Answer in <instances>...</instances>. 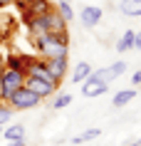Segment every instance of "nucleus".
<instances>
[{
  "mask_svg": "<svg viewBox=\"0 0 141 146\" xmlns=\"http://www.w3.org/2000/svg\"><path fill=\"white\" fill-rule=\"evenodd\" d=\"M119 13L126 17H141V0H121Z\"/></svg>",
  "mask_w": 141,
  "mask_h": 146,
  "instance_id": "obj_12",
  "label": "nucleus"
},
{
  "mask_svg": "<svg viewBox=\"0 0 141 146\" xmlns=\"http://www.w3.org/2000/svg\"><path fill=\"white\" fill-rule=\"evenodd\" d=\"M3 139H5V141L25 139V126H23V124H10L8 129H3Z\"/></svg>",
  "mask_w": 141,
  "mask_h": 146,
  "instance_id": "obj_15",
  "label": "nucleus"
},
{
  "mask_svg": "<svg viewBox=\"0 0 141 146\" xmlns=\"http://www.w3.org/2000/svg\"><path fill=\"white\" fill-rule=\"evenodd\" d=\"M126 146H141V139H136V141H129Z\"/></svg>",
  "mask_w": 141,
  "mask_h": 146,
  "instance_id": "obj_27",
  "label": "nucleus"
},
{
  "mask_svg": "<svg viewBox=\"0 0 141 146\" xmlns=\"http://www.w3.org/2000/svg\"><path fill=\"white\" fill-rule=\"evenodd\" d=\"M15 0H0V10H5V8H10Z\"/></svg>",
  "mask_w": 141,
  "mask_h": 146,
  "instance_id": "obj_25",
  "label": "nucleus"
},
{
  "mask_svg": "<svg viewBox=\"0 0 141 146\" xmlns=\"http://www.w3.org/2000/svg\"><path fill=\"white\" fill-rule=\"evenodd\" d=\"M136 99V89H121V92H117L114 94V99H111V104L117 109H121V107H126L129 102H134Z\"/></svg>",
  "mask_w": 141,
  "mask_h": 146,
  "instance_id": "obj_13",
  "label": "nucleus"
},
{
  "mask_svg": "<svg viewBox=\"0 0 141 146\" xmlns=\"http://www.w3.org/2000/svg\"><path fill=\"white\" fill-rule=\"evenodd\" d=\"M37 54L42 60L50 57H67L70 54V32H45L40 37H30Z\"/></svg>",
  "mask_w": 141,
  "mask_h": 146,
  "instance_id": "obj_1",
  "label": "nucleus"
},
{
  "mask_svg": "<svg viewBox=\"0 0 141 146\" xmlns=\"http://www.w3.org/2000/svg\"><path fill=\"white\" fill-rule=\"evenodd\" d=\"M45 25H47V32H67V20L55 8L45 15Z\"/></svg>",
  "mask_w": 141,
  "mask_h": 146,
  "instance_id": "obj_10",
  "label": "nucleus"
},
{
  "mask_svg": "<svg viewBox=\"0 0 141 146\" xmlns=\"http://www.w3.org/2000/svg\"><path fill=\"white\" fill-rule=\"evenodd\" d=\"M107 89H109V84L102 82L97 74H89V77L82 82V94H84V97H99V94H104Z\"/></svg>",
  "mask_w": 141,
  "mask_h": 146,
  "instance_id": "obj_7",
  "label": "nucleus"
},
{
  "mask_svg": "<svg viewBox=\"0 0 141 146\" xmlns=\"http://www.w3.org/2000/svg\"><path fill=\"white\" fill-rule=\"evenodd\" d=\"M42 102V97H37L35 92H30L27 87H20L17 92H13L10 94V99L5 102L13 111H25V109H35Z\"/></svg>",
  "mask_w": 141,
  "mask_h": 146,
  "instance_id": "obj_3",
  "label": "nucleus"
},
{
  "mask_svg": "<svg viewBox=\"0 0 141 146\" xmlns=\"http://www.w3.org/2000/svg\"><path fill=\"white\" fill-rule=\"evenodd\" d=\"M126 72V62L124 60H119V62H114V64H109V67H104V69H92V74H97V77L102 79V82H114L117 77H121Z\"/></svg>",
  "mask_w": 141,
  "mask_h": 146,
  "instance_id": "obj_5",
  "label": "nucleus"
},
{
  "mask_svg": "<svg viewBox=\"0 0 141 146\" xmlns=\"http://www.w3.org/2000/svg\"><path fill=\"white\" fill-rule=\"evenodd\" d=\"M45 67L57 84H62L64 74H67V57H50V60H45Z\"/></svg>",
  "mask_w": 141,
  "mask_h": 146,
  "instance_id": "obj_6",
  "label": "nucleus"
},
{
  "mask_svg": "<svg viewBox=\"0 0 141 146\" xmlns=\"http://www.w3.org/2000/svg\"><path fill=\"white\" fill-rule=\"evenodd\" d=\"M0 136H3V126H0Z\"/></svg>",
  "mask_w": 141,
  "mask_h": 146,
  "instance_id": "obj_28",
  "label": "nucleus"
},
{
  "mask_svg": "<svg viewBox=\"0 0 141 146\" xmlns=\"http://www.w3.org/2000/svg\"><path fill=\"white\" fill-rule=\"evenodd\" d=\"M134 35H136V30H126L124 35H121V40L117 42L119 52H129V50H134Z\"/></svg>",
  "mask_w": 141,
  "mask_h": 146,
  "instance_id": "obj_16",
  "label": "nucleus"
},
{
  "mask_svg": "<svg viewBox=\"0 0 141 146\" xmlns=\"http://www.w3.org/2000/svg\"><path fill=\"white\" fill-rule=\"evenodd\" d=\"M134 50H141V32L134 35Z\"/></svg>",
  "mask_w": 141,
  "mask_h": 146,
  "instance_id": "obj_24",
  "label": "nucleus"
},
{
  "mask_svg": "<svg viewBox=\"0 0 141 146\" xmlns=\"http://www.w3.org/2000/svg\"><path fill=\"white\" fill-rule=\"evenodd\" d=\"M32 0H15V3H13V5H17V10H20V13H23L25 8H27V5H30Z\"/></svg>",
  "mask_w": 141,
  "mask_h": 146,
  "instance_id": "obj_22",
  "label": "nucleus"
},
{
  "mask_svg": "<svg viewBox=\"0 0 141 146\" xmlns=\"http://www.w3.org/2000/svg\"><path fill=\"white\" fill-rule=\"evenodd\" d=\"M0 104H3V102H0Z\"/></svg>",
  "mask_w": 141,
  "mask_h": 146,
  "instance_id": "obj_29",
  "label": "nucleus"
},
{
  "mask_svg": "<svg viewBox=\"0 0 141 146\" xmlns=\"http://www.w3.org/2000/svg\"><path fill=\"white\" fill-rule=\"evenodd\" d=\"M79 17H82V25L84 27H97V25L102 23V17H104V10L97 8V5H84L82 13H79Z\"/></svg>",
  "mask_w": 141,
  "mask_h": 146,
  "instance_id": "obj_9",
  "label": "nucleus"
},
{
  "mask_svg": "<svg viewBox=\"0 0 141 146\" xmlns=\"http://www.w3.org/2000/svg\"><path fill=\"white\" fill-rule=\"evenodd\" d=\"M25 87L30 92H35L37 97H42V99H47V97H52L57 92L55 82H45V79H40V77H25Z\"/></svg>",
  "mask_w": 141,
  "mask_h": 146,
  "instance_id": "obj_4",
  "label": "nucleus"
},
{
  "mask_svg": "<svg viewBox=\"0 0 141 146\" xmlns=\"http://www.w3.org/2000/svg\"><path fill=\"white\" fill-rule=\"evenodd\" d=\"M89 74H92V64L89 62H79L77 67H74V72H72V82L74 84H82Z\"/></svg>",
  "mask_w": 141,
  "mask_h": 146,
  "instance_id": "obj_14",
  "label": "nucleus"
},
{
  "mask_svg": "<svg viewBox=\"0 0 141 146\" xmlns=\"http://www.w3.org/2000/svg\"><path fill=\"white\" fill-rule=\"evenodd\" d=\"M25 72H20V69H13V67H5V72L0 74V102L5 104V102L10 99V94L17 92L20 87H25Z\"/></svg>",
  "mask_w": 141,
  "mask_h": 146,
  "instance_id": "obj_2",
  "label": "nucleus"
},
{
  "mask_svg": "<svg viewBox=\"0 0 141 146\" xmlns=\"http://www.w3.org/2000/svg\"><path fill=\"white\" fill-rule=\"evenodd\" d=\"M27 60H30V54H20V52H8L5 54V64L13 67V69H20V72L27 69Z\"/></svg>",
  "mask_w": 141,
  "mask_h": 146,
  "instance_id": "obj_11",
  "label": "nucleus"
},
{
  "mask_svg": "<svg viewBox=\"0 0 141 146\" xmlns=\"http://www.w3.org/2000/svg\"><path fill=\"white\" fill-rule=\"evenodd\" d=\"M131 84H134V87H139V84H141V69H136V72L131 74Z\"/></svg>",
  "mask_w": 141,
  "mask_h": 146,
  "instance_id": "obj_21",
  "label": "nucleus"
},
{
  "mask_svg": "<svg viewBox=\"0 0 141 146\" xmlns=\"http://www.w3.org/2000/svg\"><path fill=\"white\" fill-rule=\"evenodd\" d=\"M55 10L60 13V15L70 23L72 17H74V10H72V5H70V0H57V5H55Z\"/></svg>",
  "mask_w": 141,
  "mask_h": 146,
  "instance_id": "obj_18",
  "label": "nucleus"
},
{
  "mask_svg": "<svg viewBox=\"0 0 141 146\" xmlns=\"http://www.w3.org/2000/svg\"><path fill=\"white\" fill-rule=\"evenodd\" d=\"M8 146H27L25 139H17V141H8Z\"/></svg>",
  "mask_w": 141,
  "mask_h": 146,
  "instance_id": "obj_26",
  "label": "nucleus"
},
{
  "mask_svg": "<svg viewBox=\"0 0 141 146\" xmlns=\"http://www.w3.org/2000/svg\"><path fill=\"white\" fill-rule=\"evenodd\" d=\"M72 104V94L62 92V94H57L55 92V99H52V109H64V107H70Z\"/></svg>",
  "mask_w": 141,
  "mask_h": 146,
  "instance_id": "obj_19",
  "label": "nucleus"
},
{
  "mask_svg": "<svg viewBox=\"0 0 141 146\" xmlns=\"http://www.w3.org/2000/svg\"><path fill=\"white\" fill-rule=\"evenodd\" d=\"M52 8H55V5H52L50 0H32L30 5H27V8L23 10V23H27L30 17H40V15H47V13H50Z\"/></svg>",
  "mask_w": 141,
  "mask_h": 146,
  "instance_id": "obj_8",
  "label": "nucleus"
},
{
  "mask_svg": "<svg viewBox=\"0 0 141 146\" xmlns=\"http://www.w3.org/2000/svg\"><path fill=\"white\" fill-rule=\"evenodd\" d=\"M10 116H13V109H10V107H3V104H0V126L10 124Z\"/></svg>",
  "mask_w": 141,
  "mask_h": 146,
  "instance_id": "obj_20",
  "label": "nucleus"
},
{
  "mask_svg": "<svg viewBox=\"0 0 141 146\" xmlns=\"http://www.w3.org/2000/svg\"><path fill=\"white\" fill-rule=\"evenodd\" d=\"M5 54H8V52H3V50H0V74L5 72V67H8V64H5Z\"/></svg>",
  "mask_w": 141,
  "mask_h": 146,
  "instance_id": "obj_23",
  "label": "nucleus"
},
{
  "mask_svg": "<svg viewBox=\"0 0 141 146\" xmlns=\"http://www.w3.org/2000/svg\"><path fill=\"white\" fill-rule=\"evenodd\" d=\"M102 134V129H97V126H92V129H87V131H82L79 136H74L72 139V144H84V141H94V139Z\"/></svg>",
  "mask_w": 141,
  "mask_h": 146,
  "instance_id": "obj_17",
  "label": "nucleus"
}]
</instances>
